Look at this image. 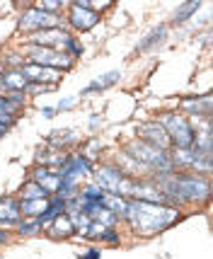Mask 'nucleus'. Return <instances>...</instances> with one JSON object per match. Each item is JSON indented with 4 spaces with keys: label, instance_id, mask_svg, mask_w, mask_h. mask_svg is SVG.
Returning <instances> with one entry per match:
<instances>
[{
    "label": "nucleus",
    "instance_id": "nucleus-29",
    "mask_svg": "<svg viewBox=\"0 0 213 259\" xmlns=\"http://www.w3.org/2000/svg\"><path fill=\"white\" fill-rule=\"evenodd\" d=\"M73 104H75V97H66V100H63L61 104H58V109H70Z\"/></svg>",
    "mask_w": 213,
    "mask_h": 259
},
{
    "label": "nucleus",
    "instance_id": "nucleus-27",
    "mask_svg": "<svg viewBox=\"0 0 213 259\" xmlns=\"http://www.w3.org/2000/svg\"><path fill=\"white\" fill-rule=\"evenodd\" d=\"M100 240H104V242H109V245H116V242H119V235H116L114 230H104V235H102Z\"/></svg>",
    "mask_w": 213,
    "mask_h": 259
},
{
    "label": "nucleus",
    "instance_id": "nucleus-12",
    "mask_svg": "<svg viewBox=\"0 0 213 259\" xmlns=\"http://www.w3.org/2000/svg\"><path fill=\"white\" fill-rule=\"evenodd\" d=\"M3 88L8 92H24V88L29 85V80L22 75V70L20 68H15V70H8V73H3Z\"/></svg>",
    "mask_w": 213,
    "mask_h": 259
},
{
    "label": "nucleus",
    "instance_id": "nucleus-14",
    "mask_svg": "<svg viewBox=\"0 0 213 259\" xmlns=\"http://www.w3.org/2000/svg\"><path fill=\"white\" fill-rule=\"evenodd\" d=\"M66 213V201H63V199H51V201H49V206H46V211L41 215H39V218H36V221H39V226H46V223H51V221H56L58 215H63Z\"/></svg>",
    "mask_w": 213,
    "mask_h": 259
},
{
    "label": "nucleus",
    "instance_id": "nucleus-16",
    "mask_svg": "<svg viewBox=\"0 0 213 259\" xmlns=\"http://www.w3.org/2000/svg\"><path fill=\"white\" fill-rule=\"evenodd\" d=\"M49 233H51L54 237H70V235H75V228H73V223H70V218L63 213V215H58L56 221H51Z\"/></svg>",
    "mask_w": 213,
    "mask_h": 259
},
{
    "label": "nucleus",
    "instance_id": "nucleus-26",
    "mask_svg": "<svg viewBox=\"0 0 213 259\" xmlns=\"http://www.w3.org/2000/svg\"><path fill=\"white\" fill-rule=\"evenodd\" d=\"M58 8H61V3H58V0H41V3H39V10L51 12V15H54V10H58Z\"/></svg>",
    "mask_w": 213,
    "mask_h": 259
},
{
    "label": "nucleus",
    "instance_id": "nucleus-4",
    "mask_svg": "<svg viewBox=\"0 0 213 259\" xmlns=\"http://www.w3.org/2000/svg\"><path fill=\"white\" fill-rule=\"evenodd\" d=\"M63 20L58 15H51V12H44L39 8H29V10L22 12L20 17V29L22 32H44V29H61Z\"/></svg>",
    "mask_w": 213,
    "mask_h": 259
},
{
    "label": "nucleus",
    "instance_id": "nucleus-28",
    "mask_svg": "<svg viewBox=\"0 0 213 259\" xmlns=\"http://www.w3.org/2000/svg\"><path fill=\"white\" fill-rule=\"evenodd\" d=\"M68 51H70L73 56H80V54H82V46H80L75 39H70V44H68Z\"/></svg>",
    "mask_w": 213,
    "mask_h": 259
},
{
    "label": "nucleus",
    "instance_id": "nucleus-18",
    "mask_svg": "<svg viewBox=\"0 0 213 259\" xmlns=\"http://www.w3.org/2000/svg\"><path fill=\"white\" fill-rule=\"evenodd\" d=\"M49 199H32V201H20V213L27 218H39L46 211Z\"/></svg>",
    "mask_w": 213,
    "mask_h": 259
},
{
    "label": "nucleus",
    "instance_id": "nucleus-19",
    "mask_svg": "<svg viewBox=\"0 0 213 259\" xmlns=\"http://www.w3.org/2000/svg\"><path fill=\"white\" fill-rule=\"evenodd\" d=\"M49 194L41 184H36V182H24L22 189H20V201H32V199H46Z\"/></svg>",
    "mask_w": 213,
    "mask_h": 259
},
{
    "label": "nucleus",
    "instance_id": "nucleus-2",
    "mask_svg": "<svg viewBox=\"0 0 213 259\" xmlns=\"http://www.w3.org/2000/svg\"><path fill=\"white\" fill-rule=\"evenodd\" d=\"M160 192L172 201H199L211 196V182L203 175H155V180H150Z\"/></svg>",
    "mask_w": 213,
    "mask_h": 259
},
{
    "label": "nucleus",
    "instance_id": "nucleus-6",
    "mask_svg": "<svg viewBox=\"0 0 213 259\" xmlns=\"http://www.w3.org/2000/svg\"><path fill=\"white\" fill-rule=\"evenodd\" d=\"M129 175L123 172L121 167H116V165H104L95 172V184L100 187L102 192H109V194H119V187H121V182L126 180Z\"/></svg>",
    "mask_w": 213,
    "mask_h": 259
},
{
    "label": "nucleus",
    "instance_id": "nucleus-35",
    "mask_svg": "<svg viewBox=\"0 0 213 259\" xmlns=\"http://www.w3.org/2000/svg\"><path fill=\"white\" fill-rule=\"evenodd\" d=\"M0 75H3V66H0Z\"/></svg>",
    "mask_w": 213,
    "mask_h": 259
},
{
    "label": "nucleus",
    "instance_id": "nucleus-8",
    "mask_svg": "<svg viewBox=\"0 0 213 259\" xmlns=\"http://www.w3.org/2000/svg\"><path fill=\"white\" fill-rule=\"evenodd\" d=\"M138 134H141L138 141H143V143L157 148V150H167L169 148V138L160 121H146V124H141L138 126Z\"/></svg>",
    "mask_w": 213,
    "mask_h": 259
},
{
    "label": "nucleus",
    "instance_id": "nucleus-1",
    "mask_svg": "<svg viewBox=\"0 0 213 259\" xmlns=\"http://www.w3.org/2000/svg\"><path fill=\"white\" fill-rule=\"evenodd\" d=\"M177 215H180V211L175 206H162V203H148L131 199L129 206H126V221L131 223V228L138 235L143 237L167 230L177 221Z\"/></svg>",
    "mask_w": 213,
    "mask_h": 259
},
{
    "label": "nucleus",
    "instance_id": "nucleus-34",
    "mask_svg": "<svg viewBox=\"0 0 213 259\" xmlns=\"http://www.w3.org/2000/svg\"><path fill=\"white\" fill-rule=\"evenodd\" d=\"M5 131H8V126H0V136L5 134Z\"/></svg>",
    "mask_w": 213,
    "mask_h": 259
},
{
    "label": "nucleus",
    "instance_id": "nucleus-13",
    "mask_svg": "<svg viewBox=\"0 0 213 259\" xmlns=\"http://www.w3.org/2000/svg\"><path fill=\"white\" fill-rule=\"evenodd\" d=\"M100 203L112 215H116V218H126V206H129V201H126L123 196H119V194H104Z\"/></svg>",
    "mask_w": 213,
    "mask_h": 259
},
{
    "label": "nucleus",
    "instance_id": "nucleus-7",
    "mask_svg": "<svg viewBox=\"0 0 213 259\" xmlns=\"http://www.w3.org/2000/svg\"><path fill=\"white\" fill-rule=\"evenodd\" d=\"M70 34L63 32V29H44V32H34L29 36V41L34 46H46V49H56V51H63L66 54L68 44H70Z\"/></svg>",
    "mask_w": 213,
    "mask_h": 259
},
{
    "label": "nucleus",
    "instance_id": "nucleus-11",
    "mask_svg": "<svg viewBox=\"0 0 213 259\" xmlns=\"http://www.w3.org/2000/svg\"><path fill=\"white\" fill-rule=\"evenodd\" d=\"M20 218H22V213H20V199L3 196L0 199V223L3 226H15Z\"/></svg>",
    "mask_w": 213,
    "mask_h": 259
},
{
    "label": "nucleus",
    "instance_id": "nucleus-23",
    "mask_svg": "<svg viewBox=\"0 0 213 259\" xmlns=\"http://www.w3.org/2000/svg\"><path fill=\"white\" fill-rule=\"evenodd\" d=\"M85 201H95V203H100L102 201V196H104V192H102L97 184H90V187H85L82 189V194H80Z\"/></svg>",
    "mask_w": 213,
    "mask_h": 259
},
{
    "label": "nucleus",
    "instance_id": "nucleus-32",
    "mask_svg": "<svg viewBox=\"0 0 213 259\" xmlns=\"http://www.w3.org/2000/svg\"><path fill=\"white\" fill-rule=\"evenodd\" d=\"M5 240H8V233H5V230L0 228V242H5Z\"/></svg>",
    "mask_w": 213,
    "mask_h": 259
},
{
    "label": "nucleus",
    "instance_id": "nucleus-22",
    "mask_svg": "<svg viewBox=\"0 0 213 259\" xmlns=\"http://www.w3.org/2000/svg\"><path fill=\"white\" fill-rule=\"evenodd\" d=\"M73 138H75L73 131H54V134L49 136V143H51V146H66Z\"/></svg>",
    "mask_w": 213,
    "mask_h": 259
},
{
    "label": "nucleus",
    "instance_id": "nucleus-25",
    "mask_svg": "<svg viewBox=\"0 0 213 259\" xmlns=\"http://www.w3.org/2000/svg\"><path fill=\"white\" fill-rule=\"evenodd\" d=\"M39 221H36V218H32V221H27V223H20V233H22V235H32V233H36V230H39Z\"/></svg>",
    "mask_w": 213,
    "mask_h": 259
},
{
    "label": "nucleus",
    "instance_id": "nucleus-20",
    "mask_svg": "<svg viewBox=\"0 0 213 259\" xmlns=\"http://www.w3.org/2000/svg\"><path fill=\"white\" fill-rule=\"evenodd\" d=\"M199 0H189V3H184L182 8H177V12H175V22H184V20H189L194 12L199 10Z\"/></svg>",
    "mask_w": 213,
    "mask_h": 259
},
{
    "label": "nucleus",
    "instance_id": "nucleus-31",
    "mask_svg": "<svg viewBox=\"0 0 213 259\" xmlns=\"http://www.w3.org/2000/svg\"><path fill=\"white\" fill-rule=\"evenodd\" d=\"M41 114H44L46 119H49V116H54V109H41Z\"/></svg>",
    "mask_w": 213,
    "mask_h": 259
},
{
    "label": "nucleus",
    "instance_id": "nucleus-15",
    "mask_svg": "<svg viewBox=\"0 0 213 259\" xmlns=\"http://www.w3.org/2000/svg\"><path fill=\"white\" fill-rule=\"evenodd\" d=\"M119 78H121V73H119V70H109V73H104V75H100V78L92 80L82 92H85V95H90V92H97V90H107V88H112Z\"/></svg>",
    "mask_w": 213,
    "mask_h": 259
},
{
    "label": "nucleus",
    "instance_id": "nucleus-24",
    "mask_svg": "<svg viewBox=\"0 0 213 259\" xmlns=\"http://www.w3.org/2000/svg\"><path fill=\"white\" fill-rule=\"evenodd\" d=\"M191 167L194 169H201V172H211V155H201V153H196L194 160H191Z\"/></svg>",
    "mask_w": 213,
    "mask_h": 259
},
{
    "label": "nucleus",
    "instance_id": "nucleus-3",
    "mask_svg": "<svg viewBox=\"0 0 213 259\" xmlns=\"http://www.w3.org/2000/svg\"><path fill=\"white\" fill-rule=\"evenodd\" d=\"M160 124L167 134L169 143L177 148V150H189L194 146V128H191L189 119L184 116H177V114H165L160 119Z\"/></svg>",
    "mask_w": 213,
    "mask_h": 259
},
{
    "label": "nucleus",
    "instance_id": "nucleus-33",
    "mask_svg": "<svg viewBox=\"0 0 213 259\" xmlns=\"http://www.w3.org/2000/svg\"><path fill=\"white\" fill-rule=\"evenodd\" d=\"M0 112H5V97L0 95Z\"/></svg>",
    "mask_w": 213,
    "mask_h": 259
},
{
    "label": "nucleus",
    "instance_id": "nucleus-21",
    "mask_svg": "<svg viewBox=\"0 0 213 259\" xmlns=\"http://www.w3.org/2000/svg\"><path fill=\"white\" fill-rule=\"evenodd\" d=\"M184 107H187V109H191V112H203L206 114V116H208V112H211V97H208V95H206V97H201V102L196 100V102H191V100H184Z\"/></svg>",
    "mask_w": 213,
    "mask_h": 259
},
{
    "label": "nucleus",
    "instance_id": "nucleus-10",
    "mask_svg": "<svg viewBox=\"0 0 213 259\" xmlns=\"http://www.w3.org/2000/svg\"><path fill=\"white\" fill-rule=\"evenodd\" d=\"M70 24L80 29V32H88L95 24L100 22V15L95 10H88V8H80V5H70V15H68Z\"/></svg>",
    "mask_w": 213,
    "mask_h": 259
},
{
    "label": "nucleus",
    "instance_id": "nucleus-17",
    "mask_svg": "<svg viewBox=\"0 0 213 259\" xmlns=\"http://www.w3.org/2000/svg\"><path fill=\"white\" fill-rule=\"evenodd\" d=\"M165 36H167V27H165V24H160V27H155V29H153V32L141 41V44L136 46V51H141V54H143V51H148V49L162 44V41H165Z\"/></svg>",
    "mask_w": 213,
    "mask_h": 259
},
{
    "label": "nucleus",
    "instance_id": "nucleus-5",
    "mask_svg": "<svg viewBox=\"0 0 213 259\" xmlns=\"http://www.w3.org/2000/svg\"><path fill=\"white\" fill-rule=\"evenodd\" d=\"M27 54H29V63H36V66H44V68H54V70H58V68L66 70V68H70V63H73L68 54L56 51V49H46V46L29 44Z\"/></svg>",
    "mask_w": 213,
    "mask_h": 259
},
{
    "label": "nucleus",
    "instance_id": "nucleus-30",
    "mask_svg": "<svg viewBox=\"0 0 213 259\" xmlns=\"http://www.w3.org/2000/svg\"><path fill=\"white\" fill-rule=\"evenodd\" d=\"M82 259H100V252H97V249H90V252H88Z\"/></svg>",
    "mask_w": 213,
    "mask_h": 259
},
{
    "label": "nucleus",
    "instance_id": "nucleus-9",
    "mask_svg": "<svg viewBox=\"0 0 213 259\" xmlns=\"http://www.w3.org/2000/svg\"><path fill=\"white\" fill-rule=\"evenodd\" d=\"M20 70H22V75L29 80L32 85H44V88H54V82L61 78V73H58V70L36 66V63H24Z\"/></svg>",
    "mask_w": 213,
    "mask_h": 259
}]
</instances>
